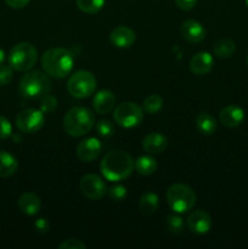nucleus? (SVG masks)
<instances>
[{"label": "nucleus", "instance_id": "nucleus-1", "mask_svg": "<svg viewBox=\"0 0 248 249\" xmlns=\"http://www.w3.org/2000/svg\"><path fill=\"white\" fill-rule=\"evenodd\" d=\"M100 170L105 179L108 181H122L130 177L134 172V160L131 156L124 151H111L102 158Z\"/></svg>", "mask_w": 248, "mask_h": 249}, {"label": "nucleus", "instance_id": "nucleus-2", "mask_svg": "<svg viewBox=\"0 0 248 249\" xmlns=\"http://www.w3.org/2000/svg\"><path fill=\"white\" fill-rule=\"evenodd\" d=\"M74 66V57L70 50L63 48L49 49L41 57V67L49 77L62 79L70 74Z\"/></svg>", "mask_w": 248, "mask_h": 249}, {"label": "nucleus", "instance_id": "nucleus-3", "mask_svg": "<svg viewBox=\"0 0 248 249\" xmlns=\"http://www.w3.org/2000/svg\"><path fill=\"white\" fill-rule=\"evenodd\" d=\"M95 126V116L87 107H73L63 117V129L72 138H80Z\"/></svg>", "mask_w": 248, "mask_h": 249}, {"label": "nucleus", "instance_id": "nucleus-4", "mask_svg": "<svg viewBox=\"0 0 248 249\" xmlns=\"http://www.w3.org/2000/svg\"><path fill=\"white\" fill-rule=\"evenodd\" d=\"M18 91L26 99H39L51 91V80L46 73L28 71L19 82Z\"/></svg>", "mask_w": 248, "mask_h": 249}, {"label": "nucleus", "instance_id": "nucleus-5", "mask_svg": "<svg viewBox=\"0 0 248 249\" xmlns=\"http://www.w3.org/2000/svg\"><path fill=\"white\" fill-rule=\"evenodd\" d=\"M196 194L185 184H173L167 190V202L173 212L184 214L191 211L196 204Z\"/></svg>", "mask_w": 248, "mask_h": 249}, {"label": "nucleus", "instance_id": "nucleus-6", "mask_svg": "<svg viewBox=\"0 0 248 249\" xmlns=\"http://www.w3.org/2000/svg\"><path fill=\"white\" fill-rule=\"evenodd\" d=\"M38 61V50L33 44L22 41L11 49L9 55V65L17 72H28Z\"/></svg>", "mask_w": 248, "mask_h": 249}, {"label": "nucleus", "instance_id": "nucleus-7", "mask_svg": "<svg viewBox=\"0 0 248 249\" xmlns=\"http://www.w3.org/2000/svg\"><path fill=\"white\" fill-rule=\"evenodd\" d=\"M97 87L95 75L89 71L80 70L73 73L67 82V90L73 97L85 99L91 96Z\"/></svg>", "mask_w": 248, "mask_h": 249}, {"label": "nucleus", "instance_id": "nucleus-8", "mask_svg": "<svg viewBox=\"0 0 248 249\" xmlns=\"http://www.w3.org/2000/svg\"><path fill=\"white\" fill-rule=\"evenodd\" d=\"M114 122L122 128H135L143 119V109L135 102H123L114 107Z\"/></svg>", "mask_w": 248, "mask_h": 249}, {"label": "nucleus", "instance_id": "nucleus-9", "mask_svg": "<svg viewBox=\"0 0 248 249\" xmlns=\"http://www.w3.org/2000/svg\"><path fill=\"white\" fill-rule=\"evenodd\" d=\"M44 124H45V116L40 109H23L16 117V126L21 133L24 134L38 133Z\"/></svg>", "mask_w": 248, "mask_h": 249}, {"label": "nucleus", "instance_id": "nucleus-10", "mask_svg": "<svg viewBox=\"0 0 248 249\" xmlns=\"http://www.w3.org/2000/svg\"><path fill=\"white\" fill-rule=\"evenodd\" d=\"M79 189L87 198L97 201L107 194V186L104 180L96 174H87L79 182Z\"/></svg>", "mask_w": 248, "mask_h": 249}, {"label": "nucleus", "instance_id": "nucleus-11", "mask_svg": "<svg viewBox=\"0 0 248 249\" xmlns=\"http://www.w3.org/2000/svg\"><path fill=\"white\" fill-rule=\"evenodd\" d=\"M75 152L82 162H92L101 155L102 143L96 138L84 139L78 143Z\"/></svg>", "mask_w": 248, "mask_h": 249}, {"label": "nucleus", "instance_id": "nucleus-12", "mask_svg": "<svg viewBox=\"0 0 248 249\" xmlns=\"http://www.w3.org/2000/svg\"><path fill=\"white\" fill-rule=\"evenodd\" d=\"M212 218L207 212L195 211L187 218V228L190 231L197 233V235H204L211 231Z\"/></svg>", "mask_w": 248, "mask_h": 249}, {"label": "nucleus", "instance_id": "nucleus-13", "mask_svg": "<svg viewBox=\"0 0 248 249\" xmlns=\"http://www.w3.org/2000/svg\"><path fill=\"white\" fill-rule=\"evenodd\" d=\"M180 34L189 43H201L206 38V29L203 24L196 19H186L180 26Z\"/></svg>", "mask_w": 248, "mask_h": 249}, {"label": "nucleus", "instance_id": "nucleus-14", "mask_svg": "<svg viewBox=\"0 0 248 249\" xmlns=\"http://www.w3.org/2000/svg\"><path fill=\"white\" fill-rule=\"evenodd\" d=\"M214 58L207 51L195 53L190 60V71L196 75H206L213 70Z\"/></svg>", "mask_w": 248, "mask_h": 249}, {"label": "nucleus", "instance_id": "nucleus-15", "mask_svg": "<svg viewBox=\"0 0 248 249\" xmlns=\"http://www.w3.org/2000/svg\"><path fill=\"white\" fill-rule=\"evenodd\" d=\"M109 40L114 46L119 49H128L134 45L136 40L135 32L125 26H119L114 28L109 34Z\"/></svg>", "mask_w": 248, "mask_h": 249}, {"label": "nucleus", "instance_id": "nucleus-16", "mask_svg": "<svg viewBox=\"0 0 248 249\" xmlns=\"http://www.w3.org/2000/svg\"><path fill=\"white\" fill-rule=\"evenodd\" d=\"M92 107L99 114H107L116 107V96L111 90H100L92 99Z\"/></svg>", "mask_w": 248, "mask_h": 249}, {"label": "nucleus", "instance_id": "nucleus-17", "mask_svg": "<svg viewBox=\"0 0 248 249\" xmlns=\"http://www.w3.org/2000/svg\"><path fill=\"white\" fill-rule=\"evenodd\" d=\"M219 119L226 128H236L245 121V111L236 105H230L221 109Z\"/></svg>", "mask_w": 248, "mask_h": 249}, {"label": "nucleus", "instance_id": "nucleus-18", "mask_svg": "<svg viewBox=\"0 0 248 249\" xmlns=\"http://www.w3.org/2000/svg\"><path fill=\"white\" fill-rule=\"evenodd\" d=\"M19 211L29 216L36 215L41 209V201L39 196L34 192H24L19 196L18 202Z\"/></svg>", "mask_w": 248, "mask_h": 249}, {"label": "nucleus", "instance_id": "nucleus-19", "mask_svg": "<svg viewBox=\"0 0 248 249\" xmlns=\"http://www.w3.org/2000/svg\"><path fill=\"white\" fill-rule=\"evenodd\" d=\"M168 146V140L163 134L151 133L142 140V147L150 155H159L164 152Z\"/></svg>", "mask_w": 248, "mask_h": 249}, {"label": "nucleus", "instance_id": "nucleus-20", "mask_svg": "<svg viewBox=\"0 0 248 249\" xmlns=\"http://www.w3.org/2000/svg\"><path fill=\"white\" fill-rule=\"evenodd\" d=\"M18 169V162L11 153L0 151V178H10Z\"/></svg>", "mask_w": 248, "mask_h": 249}, {"label": "nucleus", "instance_id": "nucleus-21", "mask_svg": "<svg viewBox=\"0 0 248 249\" xmlns=\"http://www.w3.org/2000/svg\"><path fill=\"white\" fill-rule=\"evenodd\" d=\"M159 206V198L155 192H146L141 196L140 202H139V209L140 213L146 216H150L156 213Z\"/></svg>", "mask_w": 248, "mask_h": 249}, {"label": "nucleus", "instance_id": "nucleus-22", "mask_svg": "<svg viewBox=\"0 0 248 249\" xmlns=\"http://www.w3.org/2000/svg\"><path fill=\"white\" fill-rule=\"evenodd\" d=\"M196 126L198 131L203 135H213L216 131L218 124L215 118L207 112H202L196 118Z\"/></svg>", "mask_w": 248, "mask_h": 249}, {"label": "nucleus", "instance_id": "nucleus-23", "mask_svg": "<svg viewBox=\"0 0 248 249\" xmlns=\"http://www.w3.org/2000/svg\"><path fill=\"white\" fill-rule=\"evenodd\" d=\"M236 44L230 38H220L214 44V55L219 58H229L235 53Z\"/></svg>", "mask_w": 248, "mask_h": 249}, {"label": "nucleus", "instance_id": "nucleus-24", "mask_svg": "<svg viewBox=\"0 0 248 249\" xmlns=\"http://www.w3.org/2000/svg\"><path fill=\"white\" fill-rule=\"evenodd\" d=\"M134 169L138 172V174L148 177L157 170V162L151 156H141L134 162Z\"/></svg>", "mask_w": 248, "mask_h": 249}, {"label": "nucleus", "instance_id": "nucleus-25", "mask_svg": "<svg viewBox=\"0 0 248 249\" xmlns=\"http://www.w3.org/2000/svg\"><path fill=\"white\" fill-rule=\"evenodd\" d=\"M163 105H164V101H163L162 97L157 94L148 95L142 102V109L143 112L148 114H156L163 108Z\"/></svg>", "mask_w": 248, "mask_h": 249}, {"label": "nucleus", "instance_id": "nucleus-26", "mask_svg": "<svg viewBox=\"0 0 248 249\" xmlns=\"http://www.w3.org/2000/svg\"><path fill=\"white\" fill-rule=\"evenodd\" d=\"M77 6L85 14H96L105 6V0H77Z\"/></svg>", "mask_w": 248, "mask_h": 249}, {"label": "nucleus", "instance_id": "nucleus-27", "mask_svg": "<svg viewBox=\"0 0 248 249\" xmlns=\"http://www.w3.org/2000/svg\"><path fill=\"white\" fill-rule=\"evenodd\" d=\"M96 128V133L99 134L101 138H109L114 134L116 131V128H114V124L112 123L109 119H101L96 123L95 125Z\"/></svg>", "mask_w": 248, "mask_h": 249}, {"label": "nucleus", "instance_id": "nucleus-28", "mask_svg": "<svg viewBox=\"0 0 248 249\" xmlns=\"http://www.w3.org/2000/svg\"><path fill=\"white\" fill-rule=\"evenodd\" d=\"M57 108V99H56L53 95H51L50 92L44 96H41L40 101V111L45 113H53L55 109Z\"/></svg>", "mask_w": 248, "mask_h": 249}, {"label": "nucleus", "instance_id": "nucleus-29", "mask_svg": "<svg viewBox=\"0 0 248 249\" xmlns=\"http://www.w3.org/2000/svg\"><path fill=\"white\" fill-rule=\"evenodd\" d=\"M165 224L168 230L174 235H179L184 230V220L179 215H168Z\"/></svg>", "mask_w": 248, "mask_h": 249}, {"label": "nucleus", "instance_id": "nucleus-30", "mask_svg": "<svg viewBox=\"0 0 248 249\" xmlns=\"http://www.w3.org/2000/svg\"><path fill=\"white\" fill-rule=\"evenodd\" d=\"M109 198L114 202H122L128 196V191H126V187L123 185H114V186L109 187V190L107 191Z\"/></svg>", "mask_w": 248, "mask_h": 249}, {"label": "nucleus", "instance_id": "nucleus-31", "mask_svg": "<svg viewBox=\"0 0 248 249\" xmlns=\"http://www.w3.org/2000/svg\"><path fill=\"white\" fill-rule=\"evenodd\" d=\"M14 78V72L10 66L0 65V87H5V85L10 84Z\"/></svg>", "mask_w": 248, "mask_h": 249}, {"label": "nucleus", "instance_id": "nucleus-32", "mask_svg": "<svg viewBox=\"0 0 248 249\" xmlns=\"http://www.w3.org/2000/svg\"><path fill=\"white\" fill-rule=\"evenodd\" d=\"M12 135V125L5 117L0 116V140H6Z\"/></svg>", "mask_w": 248, "mask_h": 249}, {"label": "nucleus", "instance_id": "nucleus-33", "mask_svg": "<svg viewBox=\"0 0 248 249\" xmlns=\"http://www.w3.org/2000/svg\"><path fill=\"white\" fill-rule=\"evenodd\" d=\"M60 249H87V246L85 243H83L80 240H77V238H68V240H65L60 246H58Z\"/></svg>", "mask_w": 248, "mask_h": 249}, {"label": "nucleus", "instance_id": "nucleus-34", "mask_svg": "<svg viewBox=\"0 0 248 249\" xmlns=\"http://www.w3.org/2000/svg\"><path fill=\"white\" fill-rule=\"evenodd\" d=\"M34 229L38 233H41V235H45V233L49 232L50 230V224L46 219L39 218L34 221Z\"/></svg>", "mask_w": 248, "mask_h": 249}, {"label": "nucleus", "instance_id": "nucleus-35", "mask_svg": "<svg viewBox=\"0 0 248 249\" xmlns=\"http://www.w3.org/2000/svg\"><path fill=\"white\" fill-rule=\"evenodd\" d=\"M175 4L182 11H190L197 4V0H175Z\"/></svg>", "mask_w": 248, "mask_h": 249}, {"label": "nucleus", "instance_id": "nucleus-36", "mask_svg": "<svg viewBox=\"0 0 248 249\" xmlns=\"http://www.w3.org/2000/svg\"><path fill=\"white\" fill-rule=\"evenodd\" d=\"M4 1L6 2L7 6L12 7V9H23L29 4L31 0H4Z\"/></svg>", "mask_w": 248, "mask_h": 249}, {"label": "nucleus", "instance_id": "nucleus-37", "mask_svg": "<svg viewBox=\"0 0 248 249\" xmlns=\"http://www.w3.org/2000/svg\"><path fill=\"white\" fill-rule=\"evenodd\" d=\"M5 61V53L2 49H0V65H2Z\"/></svg>", "mask_w": 248, "mask_h": 249}, {"label": "nucleus", "instance_id": "nucleus-38", "mask_svg": "<svg viewBox=\"0 0 248 249\" xmlns=\"http://www.w3.org/2000/svg\"><path fill=\"white\" fill-rule=\"evenodd\" d=\"M246 4H247V7H248V0H246Z\"/></svg>", "mask_w": 248, "mask_h": 249}, {"label": "nucleus", "instance_id": "nucleus-39", "mask_svg": "<svg viewBox=\"0 0 248 249\" xmlns=\"http://www.w3.org/2000/svg\"><path fill=\"white\" fill-rule=\"evenodd\" d=\"M247 65H248V55H247Z\"/></svg>", "mask_w": 248, "mask_h": 249}]
</instances>
